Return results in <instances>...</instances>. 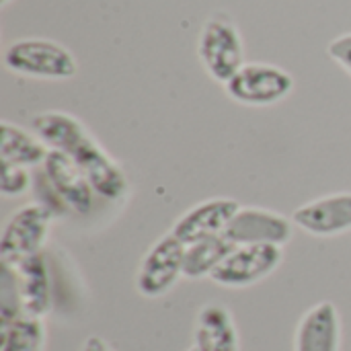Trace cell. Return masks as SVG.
I'll use <instances>...</instances> for the list:
<instances>
[{"label":"cell","mask_w":351,"mask_h":351,"mask_svg":"<svg viewBox=\"0 0 351 351\" xmlns=\"http://www.w3.org/2000/svg\"><path fill=\"white\" fill-rule=\"evenodd\" d=\"M232 249H234V245L224 234L199 239L195 243L185 245L183 278L191 280V282L210 280Z\"/></svg>","instance_id":"obj_16"},{"label":"cell","mask_w":351,"mask_h":351,"mask_svg":"<svg viewBox=\"0 0 351 351\" xmlns=\"http://www.w3.org/2000/svg\"><path fill=\"white\" fill-rule=\"evenodd\" d=\"M8 2H10V0H0V4H2V6H6Z\"/></svg>","instance_id":"obj_22"},{"label":"cell","mask_w":351,"mask_h":351,"mask_svg":"<svg viewBox=\"0 0 351 351\" xmlns=\"http://www.w3.org/2000/svg\"><path fill=\"white\" fill-rule=\"evenodd\" d=\"M296 224L292 216H284L276 210L261 206H241L224 237L234 245H274L286 247L292 243Z\"/></svg>","instance_id":"obj_8"},{"label":"cell","mask_w":351,"mask_h":351,"mask_svg":"<svg viewBox=\"0 0 351 351\" xmlns=\"http://www.w3.org/2000/svg\"><path fill=\"white\" fill-rule=\"evenodd\" d=\"M33 187L31 169L14 167V165H0V195L4 199L23 197Z\"/></svg>","instance_id":"obj_19"},{"label":"cell","mask_w":351,"mask_h":351,"mask_svg":"<svg viewBox=\"0 0 351 351\" xmlns=\"http://www.w3.org/2000/svg\"><path fill=\"white\" fill-rule=\"evenodd\" d=\"M185 243L171 232L162 234L140 259L136 269V292L146 300L165 298L183 278Z\"/></svg>","instance_id":"obj_6"},{"label":"cell","mask_w":351,"mask_h":351,"mask_svg":"<svg viewBox=\"0 0 351 351\" xmlns=\"http://www.w3.org/2000/svg\"><path fill=\"white\" fill-rule=\"evenodd\" d=\"M343 323L331 300L313 304L294 329V351H341Z\"/></svg>","instance_id":"obj_12"},{"label":"cell","mask_w":351,"mask_h":351,"mask_svg":"<svg viewBox=\"0 0 351 351\" xmlns=\"http://www.w3.org/2000/svg\"><path fill=\"white\" fill-rule=\"evenodd\" d=\"M187 351H197V350H195V348H189V350H187Z\"/></svg>","instance_id":"obj_23"},{"label":"cell","mask_w":351,"mask_h":351,"mask_svg":"<svg viewBox=\"0 0 351 351\" xmlns=\"http://www.w3.org/2000/svg\"><path fill=\"white\" fill-rule=\"evenodd\" d=\"M327 53H329V58L333 62H337L351 76V31L350 33L339 35V37H335L327 45Z\"/></svg>","instance_id":"obj_20"},{"label":"cell","mask_w":351,"mask_h":351,"mask_svg":"<svg viewBox=\"0 0 351 351\" xmlns=\"http://www.w3.org/2000/svg\"><path fill=\"white\" fill-rule=\"evenodd\" d=\"M51 222L53 212L39 202L16 208L0 234V261L16 265L31 257L43 255Z\"/></svg>","instance_id":"obj_3"},{"label":"cell","mask_w":351,"mask_h":351,"mask_svg":"<svg viewBox=\"0 0 351 351\" xmlns=\"http://www.w3.org/2000/svg\"><path fill=\"white\" fill-rule=\"evenodd\" d=\"M80 351H115L103 337H99V335H90V337H86V341L82 343V348Z\"/></svg>","instance_id":"obj_21"},{"label":"cell","mask_w":351,"mask_h":351,"mask_svg":"<svg viewBox=\"0 0 351 351\" xmlns=\"http://www.w3.org/2000/svg\"><path fill=\"white\" fill-rule=\"evenodd\" d=\"M298 230L317 237L333 239L351 232V191H337L300 204L292 212Z\"/></svg>","instance_id":"obj_10"},{"label":"cell","mask_w":351,"mask_h":351,"mask_svg":"<svg viewBox=\"0 0 351 351\" xmlns=\"http://www.w3.org/2000/svg\"><path fill=\"white\" fill-rule=\"evenodd\" d=\"M197 351H241V335L230 308L218 302L204 304L193 321V346Z\"/></svg>","instance_id":"obj_13"},{"label":"cell","mask_w":351,"mask_h":351,"mask_svg":"<svg viewBox=\"0 0 351 351\" xmlns=\"http://www.w3.org/2000/svg\"><path fill=\"white\" fill-rule=\"evenodd\" d=\"M43 181L56 199V206L74 214H88L95 208L97 193L80 167L66 154L49 150L41 165Z\"/></svg>","instance_id":"obj_9"},{"label":"cell","mask_w":351,"mask_h":351,"mask_svg":"<svg viewBox=\"0 0 351 351\" xmlns=\"http://www.w3.org/2000/svg\"><path fill=\"white\" fill-rule=\"evenodd\" d=\"M49 148L29 132L10 121L0 123V165H14L25 169H35L45 162Z\"/></svg>","instance_id":"obj_15"},{"label":"cell","mask_w":351,"mask_h":351,"mask_svg":"<svg viewBox=\"0 0 351 351\" xmlns=\"http://www.w3.org/2000/svg\"><path fill=\"white\" fill-rule=\"evenodd\" d=\"M241 204L232 197H208L185 210L171 226V234L189 245L199 239L224 234Z\"/></svg>","instance_id":"obj_11"},{"label":"cell","mask_w":351,"mask_h":351,"mask_svg":"<svg viewBox=\"0 0 351 351\" xmlns=\"http://www.w3.org/2000/svg\"><path fill=\"white\" fill-rule=\"evenodd\" d=\"M2 62L12 74L39 80H70L78 72L74 53L66 45L43 37L12 41L4 47Z\"/></svg>","instance_id":"obj_2"},{"label":"cell","mask_w":351,"mask_h":351,"mask_svg":"<svg viewBox=\"0 0 351 351\" xmlns=\"http://www.w3.org/2000/svg\"><path fill=\"white\" fill-rule=\"evenodd\" d=\"M12 267L16 269V278H19L23 313L45 319L51 311V282L43 255L31 257Z\"/></svg>","instance_id":"obj_14"},{"label":"cell","mask_w":351,"mask_h":351,"mask_svg":"<svg viewBox=\"0 0 351 351\" xmlns=\"http://www.w3.org/2000/svg\"><path fill=\"white\" fill-rule=\"evenodd\" d=\"M23 313V300L19 290V278L16 269L8 263H2L0 274V325H6L14 321Z\"/></svg>","instance_id":"obj_18"},{"label":"cell","mask_w":351,"mask_h":351,"mask_svg":"<svg viewBox=\"0 0 351 351\" xmlns=\"http://www.w3.org/2000/svg\"><path fill=\"white\" fill-rule=\"evenodd\" d=\"M31 132L56 152L70 156L86 175L101 199L117 202L130 193V179L121 165L88 134L84 123L66 111H41L31 121Z\"/></svg>","instance_id":"obj_1"},{"label":"cell","mask_w":351,"mask_h":351,"mask_svg":"<svg viewBox=\"0 0 351 351\" xmlns=\"http://www.w3.org/2000/svg\"><path fill=\"white\" fill-rule=\"evenodd\" d=\"M226 95L245 107H271L294 90V76L267 62H245L224 84Z\"/></svg>","instance_id":"obj_5"},{"label":"cell","mask_w":351,"mask_h":351,"mask_svg":"<svg viewBox=\"0 0 351 351\" xmlns=\"http://www.w3.org/2000/svg\"><path fill=\"white\" fill-rule=\"evenodd\" d=\"M284 263V249L274 245L234 247L210 278L226 290H247L271 278Z\"/></svg>","instance_id":"obj_7"},{"label":"cell","mask_w":351,"mask_h":351,"mask_svg":"<svg viewBox=\"0 0 351 351\" xmlns=\"http://www.w3.org/2000/svg\"><path fill=\"white\" fill-rule=\"evenodd\" d=\"M197 58L212 80L226 84L245 64L239 27L224 14L210 16L197 37Z\"/></svg>","instance_id":"obj_4"},{"label":"cell","mask_w":351,"mask_h":351,"mask_svg":"<svg viewBox=\"0 0 351 351\" xmlns=\"http://www.w3.org/2000/svg\"><path fill=\"white\" fill-rule=\"evenodd\" d=\"M0 327V351H45L47 348L45 319L21 315Z\"/></svg>","instance_id":"obj_17"}]
</instances>
